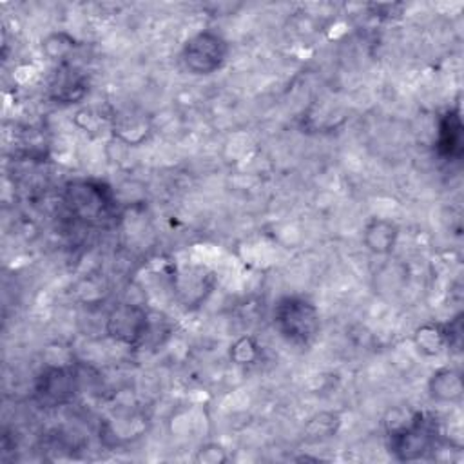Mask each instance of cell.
<instances>
[{
  "mask_svg": "<svg viewBox=\"0 0 464 464\" xmlns=\"http://www.w3.org/2000/svg\"><path fill=\"white\" fill-rule=\"evenodd\" d=\"M274 325L293 345H310L319 332V312L303 298H285L276 305Z\"/></svg>",
  "mask_w": 464,
  "mask_h": 464,
  "instance_id": "6da1fadb",
  "label": "cell"
},
{
  "mask_svg": "<svg viewBox=\"0 0 464 464\" xmlns=\"http://www.w3.org/2000/svg\"><path fill=\"white\" fill-rule=\"evenodd\" d=\"M229 46L222 34L214 31H200L186 42L182 60L194 75H210L227 60Z\"/></svg>",
  "mask_w": 464,
  "mask_h": 464,
  "instance_id": "7a4b0ae2",
  "label": "cell"
},
{
  "mask_svg": "<svg viewBox=\"0 0 464 464\" xmlns=\"http://www.w3.org/2000/svg\"><path fill=\"white\" fill-rule=\"evenodd\" d=\"M149 316L138 305H118L107 317V334L115 341L136 346L149 334Z\"/></svg>",
  "mask_w": 464,
  "mask_h": 464,
  "instance_id": "3957f363",
  "label": "cell"
},
{
  "mask_svg": "<svg viewBox=\"0 0 464 464\" xmlns=\"http://www.w3.org/2000/svg\"><path fill=\"white\" fill-rule=\"evenodd\" d=\"M430 398L437 403H459L462 398V379L453 369L437 370L428 383Z\"/></svg>",
  "mask_w": 464,
  "mask_h": 464,
  "instance_id": "277c9868",
  "label": "cell"
},
{
  "mask_svg": "<svg viewBox=\"0 0 464 464\" xmlns=\"http://www.w3.org/2000/svg\"><path fill=\"white\" fill-rule=\"evenodd\" d=\"M398 236V225L388 220L376 218L365 227V245L376 255H388L394 251Z\"/></svg>",
  "mask_w": 464,
  "mask_h": 464,
  "instance_id": "5b68a950",
  "label": "cell"
},
{
  "mask_svg": "<svg viewBox=\"0 0 464 464\" xmlns=\"http://www.w3.org/2000/svg\"><path fill=\"white\" fill-rule=\"evenodd\" d=\"M37 394L44 405L64 403L71 394V377L62 369H53L42 376Z\"/></svg>",
  "mask_w": 464,
  "mask_h": 464,
  "instance_id": "8992f818",
  "label": "cell"
},
{
  "mask_svg": "<svg viewBox=\"0 0 464 464\" xmlns=\"http://www.w3.org/2000/svg\"><path fill=\"white\" fill-rule=\"evenodd\" d=\"M460 141H462L460 118L459 113L452 111L446 115V118L441 124V148L450 156H459L462 151Z\"/></svg>",
  "mask_w": 464,
  "mask_h": 464,
  "instance_id": "52a82bcc",
  "label": "cell"
},
{
  "mask_svg": "<svg viewBox=\"0 0 464 464\" xmlns=\"http://www.w3.org/2000/svg\"><path fill=\"white\" fill-rule=\"evenodd\" d=\"M448 339H450L448 332L437 325H424L415 334V343L419 350H422L424 354H430V355L439 354L443 346L448 343Z\"/></svg>",
  "mask_w": 464,
  "mask_h": 464,
  "instance_id": "ba28073f",
  "label": "cell"
},
{
  "mask_svg": "<svg viewBox=\"0 0 464 464\" xmlns=\"http://www.w3.org/2000/svg\"><path fill=\"white\" fill-rule=\"evenodd\" d=\"M334 415H319L317 419H314L308 426L310 434L316 437V439H325V437H331L332 430H334V422H332Z\"/></svg>",
  "mask_w": 464,
  "mask_h": 464,
  "instance_id": "9c48e42d",
  "label": "cell"
}]
</instances>
